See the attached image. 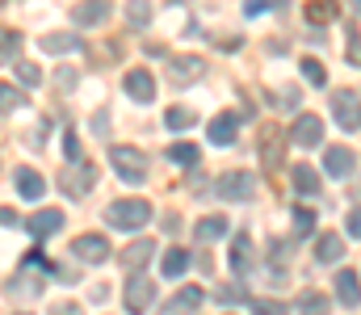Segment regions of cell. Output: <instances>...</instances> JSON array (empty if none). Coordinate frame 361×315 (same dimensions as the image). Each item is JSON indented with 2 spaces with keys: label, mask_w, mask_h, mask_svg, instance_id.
Listing matches in <instances>:
<instances>
[{
  "label": "cell",
  "mask_w": 361,
  "mask_h": 315,
  "mask_svg": "<svg viewBox=\"0 0 361 315\" xmlns=\"http://www.w3.org/2000/svg\"><path fill=\"white\" fill-rule=\"evenodd\" d=\"M147 218H152V202L147 198H122V202L105 206V223L118 227V231H139V227H147Z\"/></svg>",
  "instance_id": "cell-1"
},
{
  "label": "cell",
  "mask_w": 361,
  "mask_h": 315,
  "mask_svg": "<svg viewBox=\"0 0 361 315\" xmlns=\"http://www.w3.org/2000/svg\"><path fill=\"white\" fill-rule=\"evenodd\" d=\"M109 164H114V173H118L126 185H139V181L147 177V160H143V152L130 147V143H114V147H109Z\"/></svg>",
  "instance_id": "cell-2"
},
{
  "label": "cell",
  "mask_w": 361,
  "mask_h": 315,
  "mask_svg": "<svg viewBox=\"0 0 361 315\" xmlns=\"http://www.w3.org/2000/svg\"><path fill=\"white\" fill-rule=\"evenodd\" d=\"M152 303H156V286H152V278H143V273H130V278H126L122 307H126L130 315H147V311H152Z\"/></svg>",
  "instance_id": "cell-3"
},
{
  "label": "cell",
  "mask_w": 361,
  "mask_h": 315,
  "mask_svg": "<svg viewBox=\"0 0 361 315\" xmlns=\"http://www.w3.org/2000/svg\"><path fill=\"white\" fill-rule=\"evenodd\" d=\"M252 190H257V181H252V173H244V168H227V173L214 181V194L227 198V202H248Z\"/></svg>",
  "instance_id": "cell-4"
},
{
  "label": "cell",
  "mask_w": 361,
  "mask_h": 315,
  "mask_svg": "<svg viewBox=\"0 0 361 315\" xmlns=\"http://www.w3.org/2000/svg\"><path fill=\"white\" fill-rule=\"evenodd\" d=\"M290 143L302 147V152L319 147V143H324V118H315V113H298L294 126H290Z\"/></svg>",
  "instance_id": "cell-5"
},
{
  "label": "cell",
  "mask_w": 361,
  "mask_h": 315,
  "mask_svg": "<svg viewBox=\"0 0 361 315\" xmlns=\"http://www.w3.org/2000/svg\"><path fill=\"white\" fill-rule=\"evenodd\" d=\"M332 118L341 122V130H361V101L353 89L332 93Z\"/></svg>",
  "instance_id": "cell-6"
},
{
  "label": "cell",
  "mask_w": 361,
  "mask_h": 315,
  "mask_svg": "<svg viewBox=\"0 0 361 315\" xmlns=\"http://www.w3.org/2000/svg\"><path fill=\"white\" fill-rule=\"evenodd\" d=\"M206 76V59H197V55H173L169 59V80L173 85H193V80H202Z\"/></svg>",
  "instance_id": "cell-7"
},
{
  "label": "cell",
  "mask_w": 361,
  "mask_h": 315,
  "mask_svg": "<svg viewBox=\"0 0 361 315\" xmlns=\"http://www.w3.org/2000/svg\"><path fill=\"white\" fill-rule=\"evenodd\" d=\"M353 168H357V152L353 147H328L324 152V173L328 177H336V181H345V177H353Z\"/></svg>",
  "instance_id": "cell-8"
},
{
  "label": "cell",
  "mask_w": 361,
  "mask_h": 315,
  "mask_svg": "<svg viewBox=\"0 0 361 315\" xmlns=\"http://www.w3.org/2000/svg\"><path fill=\"white\" fill-rule=\"evenodd\" d=\"M92 177H97V168L85 164V160H76L72 168H63V177H59V185H63V194H72V198H85L92 190Z\"/></svg>",
  "instance_id": "cell-9"
},
{
  "label": "cell",
  "mask_w": 361,
  "mask_h": 315,
  "mask_svg": "<svg viewBox=\"0 0 361 315\" xmlns=\"http://www.w3.org/2000/svg\"><path fill=\"white\" fill-rule=\"evenodd\" d=\"M72 252H76V261H85V265H105V261H109V240H105V235H76V240H72Z\"/></svg>",
  "instance_id": "cell-10"
},
{
  "label": "cell",
  "mask_w": 361,
  "mask_h": 315,
  "mask_svg": "<svg viewBox=\"0 0 361 315\" xmlns=\"http://www.w3.org/2000/svg\"><path fill=\"white\" fill-rule=\"evenodd\" d=\"M235 135H240V113H214L210 126H206V139H210L214 147H231Z\"/></svg>",
  "instance_id": "cell-11"
},
{
  "label": "cell",
  "mask_w": 361,
  "mask_h": 315,
  "mask_svg": "<svg viewBox=\"0 0 361 315\" xmlns=\"http://www.w3.org/2000/svg\"><path fill=\"white\" fill-rule=\"evenodd\" d=\"M122 89H126L139 105L156 101V76H152L147 68H130V72H126V80H122Z\"/></svg>",
  "instance_id": "cell-12"
},
{
  "label": "cell",
  "mask_w": 361,
  "mask_h": 315,
  "mask_svg": "<svg viewBox=\"0 0 361 315\" xmlns=\"http://www.w3.org/2000/svg\"><path fill=\"white\" fill-rule=\"evenodd\" d=\"M59 227H63V210H59V206L34 210V214L25 218V231H30V235H38V240H47V235H55Z\"/></svg>",
  "instance_id": "cell-13"
},
{
  "label": "cell",
  "mask_w": 361,
  "mask_h": 315,
  "mask_svg": "<svg viewBox=\"0 0 361 315\" xmlns=\"http://www.w3.org/2000/svg\"><path fill=\"white\" fill-rule=\"evenodd\" d=\"M315 261H319V265H336V261H345V240H341L336 231H324V235L315 240Z\"/></svg>",
  "instance_id": "cell-14"
},
{
  "label": "cell",
  "mask_w": 361,
  "mask_h": 315,
  "mask_svg": "<svg viewBox=\"0 0 361 315\" xmlns=\"http://www.w3.org/2000/svg\"><path fill=\"white\" fill-rule=\"evenodd\" d=\"M156 252V240H147V235H139L135 244H126V252H122V265L130 269V273H143V265H147V257Z\"/></svg>",
  "instance_id": "cell-15"
},
{
  "label": "cell",
  "mask_w": 361,
  "mask_h": 315,
  "mask_svg": "<svg viewBox=\"0 0 361 315\" xmlns=\"http://www.w3.org/2000/svg\"><path fill=\"white\" fill-rule=\"evenodd\" d=\"M38 47H42L47 55H72V51H80L85 42H80V34H72V30H68V34H42V38H38Z\"/></svg>",
  "instance_id": "cell-16"
},
{
  "label": "cell",
  "mask_w": 361,
  "mask_h": 315,
  "mask_svg": "<svg viewBox=\"0 0 361 315\" xmlns=\"http://www.w3.org/2000/svg\"><path fill=\"white\" fill-rule=\"evenodd\" d=\"M105 17H109V0H80L72 8V21L76 25H101Z\"/></svg>",
  "instance_id": "cell-17"
},
{
  "label": "cell",
  "mask_w": 361,
  "mask_h": 315,
  "mask_svg": "<svg viewBox=\"0 0 361 315\" xmlns=\"http://www.w3.org/2000/svg\"><path fill=\"white\" fill-rule=\"evenodd\" d=\"M13 181H17V194H21L25 202H38V198H42V190H47V181H42L34 168H17V173H13Z\"/></svg>",
  "instance_id": "cell-18"
},
{
  "label": "cell",
  "mask_w": 361,
  "mask_h": 315,
  "mask_svg": "<svg viewBox=\"0 0 361 315\" xmlns=\"http://www.w3.org/2000/svg\"><path fill=\"white\" fill-rule=\"evenodd\" d=\"M336 295H341L345 307H361V278L353 269H341L336 273Z\"/></svg>",
  "instance_id": "cell-19"
},
{
  "label": "cell",
  "mask_w": 361,
  "mask_h": 315,
  "mask_svg": "<svg viewBox=\"0 0 361 315\" xmlns=\"http://www.w3.org/2000/svg\"><path fill=\"white\" fill-rule=\"evenodd\" d=\"M227 227H231V223H227L223 214H206V218L193 227V235H197V244H214V240L227 235Z\"/></svg>",
  "instance_id": "cell-20"
},
{
  "label": "cell",
  "mask_w": 361,
  "mask_h": 315,
  "mask_svg": "<svg viewBox=\"0 0 361 315\" xmlns=\"http://www.w3.org/2000/svg\"><path fill=\"white\" fill-rule=\"evenodd\" d=\"M231 269H235V273H248V269H252V235H248V231H240V235L231 240Z\"/></svg>",
  "instance_id": "cell-21"
},
{
  "label": "cell",
  "mask_w": 361,
  "mask_h": 315,
  "mask_svg": "<svg viewBox=\"0 0 361 315\" xmlns=\"http://www.w3.org/2000/svg\"><path fill=\"white\" fill-rule=\"evenodd\" d=\"M341 13L336 0H307V25H332Z\"/></svg>",
  "instance_id": "cell-22"
},
{
  "label": "cell",
  "mask_w": 361,
  "mask_h": 315,
  "mask_svg": "<svg viewBox=\"0 0 361 315\" xmlns=\"http://www.w3.org/2000/svg\"><path fill=\"white\" fill-rule=\"evenodd\" d=\"M202 299H206V295H202L197 286H180L177 299H173V303H169V307H164L160 315H189L193 307H197V303H202Z\"/></svg>",
  "instance_id": "cell-23"
},
{
  "label": "cell",
  "mask_w": 361,
  "mask_h": 315,
  "mask_svg": "<svg viewBox=\"0 0 361 315\" xmlns=\"http://www.w3.org/2000/svg\"><path fill=\"white\" fill-rule=\"evenodd\" d=\"M189 261H193V257H189L185 248H169V252H164V261H160V273H164L169 282H177V278H185Z\"/></svg>",
  "instance_id": "cell-24"
},
{
  "label": "cell",
  "mask_w": 361,
  "mask_h": 315,
  "mask_svg": "<svg viewBox=\"0 0 361 315\" xmlns=\"http://www.w3.org/2000/svg\"><path fill=\"white\" fill-rule=\"evenodd\" d=\"M4 290H8V295H17V299H30V295H42V282H38L30 269H21L17 278H8V282H4Z\"/></svg>",
  "instance_id": "cell-25"
},
{
  "label": "cell",
  "mask_w": 361,
  "mask_h": 315,
  "mask_svg": "<svg viewBox=\"0 0 361 315\" xmlns=\"http://www.w3.org/2000/svg\"><path fill=\"white\" fill-rule=\"evenodd\" d=\"M294 190H298L302 198H315V194H319V173H315L311 164H298V168H294Z\"/></svg>",
  "instance_id": "cell-26"
},
{
  "label": "cell",
  "mask_w": 361,
  "mask_h": 315,
  "mask_svg": "<svg viewBox=\"0 0 361 315\" xmlns=\"http://www.w3.org/2000/svg\"><path fill=\"white\" fill-rule=\"evenodd\" d=\"M193 122H197V113L189 105H169V113H164V126L169 130H189Z\"/></svg>",
  "instance_id": "cell-27"
},
{
  "label": "cell",
  "mask_w": 361,
  "mask_h": 315,
  "mask_svg": "<svg viewBox=\"0 0 361 315\" xmlns=\"http://www.w3.org/2000/svg\"><path fill=\"white\" fill-rule=\"evenodd\" d=\"M17 59H21V34L0 30V63H17Z\"/></svg>",
  "instance_id": "cell-28"
},
{
  "label": "cell",
  "mask_w": 361,
  "mask_h": 315,
  "mask_svg": "<svg viewBox=\"0 0 361 315\" xmlns=\"http://www.w3.org/2000/svg\"><path fill=\"white\" fill-rule=\"evenodd\" d=\"M197 156H202V152H197L193 143H173V147H169V164H177V168H193Z\"/></svg>",
  "instance_id": "cell-29"
},
{
  "label": "cell",
  "mask_w": 361,
  "mask_h": 315,
  "mask_svg": "<svg viewBox=\"0 0 361 315\" xmlns=\"http://www.w3.org/2000/svg\"><path fill=\"white\" fill-rule=\"evenodd\" d=\"M328 311H332L328 295H315V290H307V295L298 299V315H328Z\"/></svg>",
  "instance_id": "cell-30"
},
{
  "label": "cell",
  "mask_w": 361,
  "mask_h": 315,
  "mask_svg": "<svg viewBox=\"0 0 361 315\" xmlns=\"http://www.w3.org/2000/svg\"><path fill=\"white\" fill-rule=\"evenodd\" d=\"M25 105V93L17 89V85H4L0 80V113H13V109H21Z\"/></svg>",
  "instance_id": "cell-31"
},
{
  "label": "cell",
  "mask_w": 361,
  "mask_h": 315,
  "mask_svg": "<svg viewBox=\"0 0 361 315\" xmlns=\"http://www.w3.org/2000/svg\"><path fill=\"white\" fill-rule=\"evenodd\" d=\"M261 160H265L269 168L281 164V143H277V135H269V130H261Z\"/></svg>",
  "instance_id": "cell-32"
},
{
  "label": "cell",
  "mask_w": 361,
  "mask_h": 315,
  "mask_svg": "<svg viewBox=\"0 0 361 315\" xmlns=\"http://www.w3.org/2000/svg\"><path fill=\"white\" fill-rule=\"evenodd\" d=\"M345 42H349V63L361 68V30L353 21H345Z\"/></svg>",
  "instance_id": "cell-33"
},
{
  "label": "cell",
  "mask_w": 361,
  "mask_h": 315,
  "mask_svg": "<svg viewBox=\"0 0 361 315\" xmlns=\"http://www.w3.org/2000/svg\"><path fill=\"white\" fill-rule=\"evenodd\" d=\"M298 72H302V80H311V85H328V72H324V63H319V59H302V63H298Z\"/></svg>",
  "instance_id": "cell-34"
},
{
  "label": "cell",
  "mask_w": 361,
  "mask_h": 315,
  "mask_svg": "<svg viewBox=\"0 0 361 315\" xmlns=\"http://www.w3.org/2000/svg\"><path fill=\"white\" fill-rule=\"evenodd\" d=\"M13 68H17V80H21V85H30V89H34V85L42 80V72H38V63H30V59H17Z\"/></svg>",
  "instance_id": "cell-35"
},
{
  "label": "cell",
  "mask_w": 361,
  "mask_h": 315,
  "mask_svg": "<svg viewBox=\"0 0 361 315\" xmlns=\"http://www.w3.org/2000/svg\"><path fill=\"white\" fill-rule=\"evenodd\" d=\"M21 269H30V273H38V269H42V273H47V269H51V261H47V252H42V248H30V252L21 257Z\"/></svg>",
  "instance_id": "cell-36"
},
{
  "label": "cell",
  "mask_w": 361,
  "mask_h": 315,
  "mask_svg": "<svg viewBox=\"0 0 361 315\" xmlns=\"http://www.w3.org/2000/svg\"><path fill=\"white\" fill-rule=\"evenodd\" d=\"M126 17H130V25H147L152 21V4L147 0H130L126 4Z\"/></svg>",
  "instance_id": "cell-37"
},
{
  "label": "cell",
  "mask_w": 361,
  "mask_h": 315,
  "mask_svg": "<svg viewBox=\"0 0 361 315\" xmlns=\"http://www.w3.org/2000/svg\"><path fill=\"white\" fill-rule=\"evenodd\" d=\"M214 299H219V303H223V307H235V303H244V290H240V286H235V282H223V286H219V295H214Z\"/></svg>",
  "instance_id": "cell-38"
},
{
  "label": "cell",
  "mask_w": 361,
  "mask_h": 315,
  "mask_svg": "<svg viewBox=\"0 0 361 315\" xmlns=\"http://www.w3.org/2000/svg\"><path fill=\"white\" fill-rule=\"evenodd\" d=\"M252 311L257 315H286L290 307H286L281 299H252Z\"/></svg>",
  "instance_id": "cell-39"
},
{
  "label": "cell",
  "mask_w": 361,
  "mask_h": 315,
  "mask_svg": "<svg viewBox=\"0 0 361 315\" xmlns=\"http://www.w3.org/2000/svg\"><path fill=\"white\" fill-rule=\"evenodd\" d=\"M294 227L307 235V231L315 227V210H311V206H294Z\"/></svg>",
  "instance_id": "cell-40"
},
{
  "label": "cell",
  "mask_w": 361,
  "mask_h": 315,
  "mask_svg": "<svg viewBox=\"0 0 361 315\" xmlns=\"http://www.w3.org/2000/svg\"><path fill=\"white\" fill-rule=\"evenodd\" d=\"M76 80H80V76H76L72 68H59V72H55V85H59V89H76Z\"/></svg>",
  "instance_id": "cell-41"
},
{
  "label": "cell",
  "mask_w": 361,
  "mask_h": 315,
  "mask_svg": "<svg viewBox=\"0 0 361 315\" xmlns=\"http://www.w3.org/2000/svg\"><path fill=\"white\" fill-rule=\"evenodd\" d=\"M63 152H68V160H72V164H76V160H80V139H76V135H72V130H68V135H63Z\"/></svg>",
  "instance_id": "cell-42"
},
{
  "label": "cell",
  "mask_w": 361,
  "mask_h": 315,
  "mask_svg": "<svg viewBox=\"0 0 361 315\" xmlns=\"http://www.w3.org/2000/svg\"><path fill=\"white\" fill-rule=\"evenodd\" d=\"M273 4H281V0H244V13L257 17V13H265V8H273Z\"/></svg>",
  "instance_id": "cell-43"
},
{
  "label": "cell",
  "mask_w": 361,
  "mask_h": 315,
  "mask_svg": "<svg viewBox=\"0 0 361 315\" xmlns=\"http://www.w3.org/2000/svg\"><path fill=\"white\" fill-rule=\"evenodd\" d=\"M345 227H349V235H353V240H361V206L349 210V223H345Z\"/></svg>",
  "instance_id": "cell-44"
},
{
  "label": "cell",
  "mask_w": 361,
  "mask_h": 315,
  "mask_svg": "<svg viewBox=\"0 0 361 315\" xmlns=\"http://www.w3.org/2000/svg\"><path fill=\"white\" fill-rule=\"evenodd\" d=\"M51 315H85V311H80V303H55Z\"/></svg>",
  "instance_id": "cell-45"
},
{
  "label": "cell",
  "mask_w": 361,
  "mask_h": 315,
  "mask_svg": "<svg viewBox=\"0 0 361 315\" xmlns=\"http://www.w3.org/2000/svg\"><path fill=\"white\" fill-rule=\"evenodd\" d=\"M0 223H4V227H8V223H17V210L4 206V210H0Z\"/></svg>",
  "instance_id": "cell-46"
},
{
  "label": "cell",
  "mask_w": 361,
  "mask_h": 315,
  "mask_svg": "<svg viewBox=\"0 0 361 315\" xmlns=\"http://www.w3.org/2000/svg\"><path fill=\"white\" fill-rule=\"evenodd\" d=\"M349 4H353V8H357V13H361V0H349Z\"/></svg>",
  "instance_id": "cell-47"
},
{
  "label": "cell",
  "mask_w": 361,
  "mask_h": 315,
  "mask_svg": "<svg viewBox=\"0 0 361 315\" xmlns=\"http://www.w3.org/2000/svg\"><path fill=\"white\" fill-rule=\"evenodd\" d=\"M177 4H185V0H177Z\"/></svg>",
  "instance_id": "cell-48"
},
{
  "label": "cell",
  "mask_w": 361,
  "mask_h": 315,
  "mask_svg": "<svg viewBox=\"0 0 361 315\" xmlns=\"http://www.w3.org/2000/svg\"><path fill=\"white\" fill-rule=\"evenodd\" d=\"M17 315H25V311H17Z\"/></svg>",
  "instance_id": "cell-49"
}]
</instances>
